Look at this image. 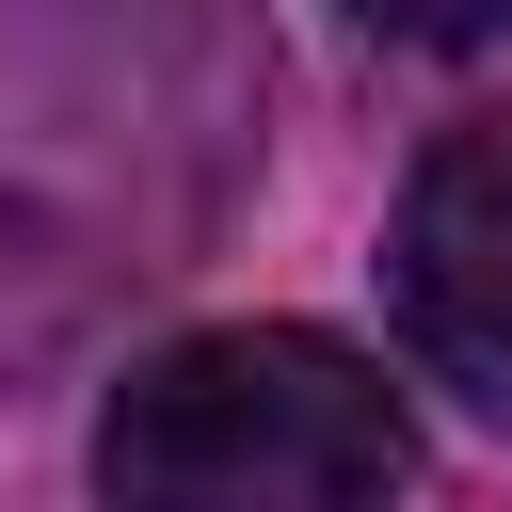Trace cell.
Wrapping results in <instances>:
<instances>
[{"label":"cell","mask_w":512,"mask_h":512,"mask_svg":"<svg viewBox=\"0 0 512 512\" xmlns=\"http://www.w3.org/2000/svg\"><path fill=\"white\" fill-rule=\"evenodd\" d=\"M96 480L112 496H176V512L400 496L416 480V416H400V384L352 336H320V320H224V336H176V352H144L112 384Z\"/></svg>","instance_id":"obj_1"},{"label":"cell","mask_w":512,"mask_h":512,"mask_svg":"<svg viewBox=\"0 0 512 512\" xmlns=\"http://www.w3.org/2000/svg\"><path fill=\"white\" fill-rule=\"evenodd\" d=\"M384 288L432 384H464L480 416H512V112L448 128L384 224Z\"/></svg>","instance_id":"obj_2"},{"label":"cell","mask_w":512,"mask_h":512,"mask_svg":"<svg viewBox=\"0 0 512 512\" xmlns=\"http://www.w3.org/2000/svg\"><path fill=\"white\" fill-rule=\"evenodd\" d=\"M336 16H368V32H400V48H480V32H512V0H336Z\"/></svg>","instance_id":"obj_3"}]
</instances>
